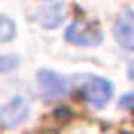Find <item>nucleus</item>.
<instances>
[{"label":"nucleus","instance_id":"nucleus-4","mask_svg":"<svg viewBox=\"0 0 134 134\" xmlns=\"http://www.w3.org/2000/svg\"><path fill=\"white\" fill-rule=\"evenodd\" d=\"M64 14H66V5L64 2H43V5H36L32 9V16L39 25H43L46 30L57 27L59 23L64 21Z\"/></svg>","mask_w":134,"mask_h":134},{"label":"nucleus","instance_id":"nucleus-8","mask_svg":"<svg viewBox=\"0 0 134 134\" xmlns=\"http://www.w3.org/2000/svg\"><path fill=\"white\" fill-rule=\"evenodd\" d=\"M16 66H18V59H16L14 55H2L0 57V73H9V71H14Z\"/></svg>","mask_w":134,"mask_h":134},{"label":"nucleus","instance_id":"nucleus-6","mask_svg":"<svg viewBox=\"0 0 134 134\" xmlns=\"http://www.w3.org/2000/svg\"><path fill=\"white\" fill-rule=\"evenodd\" d=\"M114 36H116V41L125 50L134 48V25H132V12L130 9L123 16L116 18V23H114Z\"/></svg>","mask_w":134,"mask_h":134},{"label":"nucleus","instance_id":"nucleus-2","mask_svg":"<svg viewBox=\"0 0 134 134\" xmlns=\"http://www.w3.org/2000/svg\"><path fill=\"white\" fill-rule=\"evenodd\" d=\"M27 114H30L27 98L18 91H12V96L7 100L0 102V125H5V127L21 125L23 120L27 118Z\"/></svg>","mask_w":134,"mask_h":134},{"label":"nucleus","instance_id":"nucleus-7","mask_svg":"<svg viewBox=\"0 0 134 134\" xmlns=\"http://www.w3.org/2000/svg\"><path fill=\"white\" fill-rule=\"evenodd\" d=\"M16 36V23L9 16H0V43L12 41Z\"/></svg>","mask_w":134,"mask_h":134},{"label":"nucleus","instance_id":"nucleus-5","mask_svg":"<svg viewBox=\"0 0 134 134\" xmlns=\"http://www.w3.org/2000/svg\"><path fill=\"white\" fill-rule=\"evenodd\" d=\"M36 82H39V89H41L43 98L46 100H55L62 98L66 93V80L55 71H48V68H41L36 73Z\"/></svg>","mask_w":134,"mask_h":134},{"label":"nucleus","instance_id":"nucleus-10","mask_svg":"<svg viewBox=\"0 0 134 134\" xmlns=\"http://www.w3.org/2000/svg\"><path fill=\"white\" fill-rule=\"evenodd\" d=\"M80 134H82V132H80Z\"/></svg>","mask_w":134,"mask_h":134},{"label":"nucleus","instance_id":"nucleus-9","mask_svg":"<svg viewBox=\"0 0 134 134\" xmlns=\"http://www.w3.org/2000/svg\"><path fill=\"white\" fill-rule=\"evenodd\" d=\"M130 102H132V93H127L125 98L120 100V105H123V109H130Z\"/></svg>","mask_w":134,"mask_h":134},{"label":"nucleus","instance_id":"nucleus-3","mask_svg":"<svg viewBox=\"0 0 134 134\" xmlns=\"http://www.w3.org/2000/svg\"><path fill=\"white\" fill-rule=\"evenodd\" d=\"M64 36L73 46H98L102 41V30L96 21H75L66 27Z\"/></svg>","mask_w":134,"mask_h":134},{"label":"nucleus","instance_id":"nucleus-1","mask_svg":"<svg viewBox=\"0 0 134 134\" xmlns=\"http://www.w3.org/2000/svg\"><path fill=\"white\" fill-rule=\"evenodd\" d=\"M73 84H75L77 96L84 102H89L93 109H102L111 100L114 86L105 77H98V75H77V77L73 80Z\"/></svg>","mask_w":134,"mask_h":134}]
</instances>
